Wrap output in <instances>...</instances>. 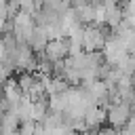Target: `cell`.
Masks as SVG:
<instances>
[{"mask_svg":"<svg viewBox=\"0 0 135 135\" xmlns=\"http://www.w3.org/2000/svg\"><path fill=\"white\" fill-rule=\"evenodd\" d=\"M36 129H38L36 120H23L19 124V135H36Z\"/></svg>","mask_w":135,"mask_h":135,"instance_id":"9","label":"cell"},{"mask_svg":"<svg viewBox=\"0 0 135 135\" xmlns=\"http://www.w3.org/2000/svg\"><path fill=\"white\" fill-rule=\"evenodd\" d=\"M105 120H108V108H105V105H91V108L84 112L86 131H97L99 127H103Z\"/></svg>","mask_w":135,"mask_h":135,"instance_id":"5","label":"cell"},{"mask_svg":"<svg viewBox=\"0 0 135 135\" xmlns=\"http://www.w3.org/2000/svg\"><path fill=\"white\" fill-rule=\"evenodd\" d=\"M15 4L19 6V11L30 13V15H34V17H36V13H38V8H40V0H15Z\"/></svg>","mask_w":135,"mask_h":135,"instance_id":"8","label":"cell"},{"mask_svg":"<svg viewBox=\"0 0 135 135\" xmlns=\"http://www.w3.org/2000/svg\"><path fill=\"white\" fill-rule=\"evenodd\" d=\"M93 135H118V129H114V127H99L97 131H93Z\"/></svg>","mask_w":135,"mask_h":135,"instance_id":"10","label":"cell"},{"mask_svg":"<svg viewBox=\"0 0 135 135\" xmlns=\"http://www.w3.org/2000/svg\"><path fill=\"white\" fill-rule=\"evenodd\" d=\"M11 21H13V30H11V34H13L19 42L30 44L32 34H34V30H36V17H34V15H30V13L19 11Z\"/></svg>","mask_w":135,"mask_h":135,"instance_id":"1","label":"cell"},{"mask_svg":"<svg viewBox=\"0 0 135 135\" xmlns=\"http://www.w3.org/2000/svg\"><path fill=\"white\" fill-rule=\"evenodd\" d=\"M70 51H72V42H70V36H61V38H53L49 40L46 49L42 51L44 57L51 61V63H57V61H65L70 57Z\"/></svg>","mask_w":135,"mask_h":135,"instance_id":"4","label":"cell"},{"mask_svg":"<svg viewBox=\"0 0 135 135\" xmlns=\"http://www.w3.org/2000/svg\"><path fill=\"white\" fill-rule=\"evenodd\" d=\"M61 2H63L65 6H72V2H74V0H61Z\"/></svg>","mask_w":135,"mask_h":135,"instance_id":"11","label":"cell"},{"mask_svg":"<svg viewBox=\"0 0 135 135\" xmlns=\"http://www.w3.org/2000/svg\"><path fill=\"white\" fill-rule=\"evenodd\" d=\"M19 124H21L19 116L13 114V112H6L2 122H0V135H17L19 133Z\"/></svg>","mask_w":135,"mask_h":135,"instance_id":"7","label":"cell"},{"mask_svg":"<svg viewBox=\"0 0 135 135\" xmlns=\"http://www.w3.org/2000/svg\"><path fill=\"white\" fill-rule=\"evenodd\" d=\"M110 2H122V0H110Z\"/></svg>","mask_w":135,"mask_h":135,"instance_id":"13","label":"cell"},{"mask_svg":"<svg viewBox=\"0 0 135 135\" xmlns=\"http://www.w3.org/2000/svg\"><path fill=\"white\" fill-rule=\"evenodd\" d=\"M131 114H133V105L129 101H124V99H116V101H112L108 105V122L114 129L127 127L129 120H131Z\"/></svg>","mask_w":135,"mask_h":135,"instance_id":"3","label":"cell"},{"mask_svg":"<svg viewBox=\"0 0 135 135\" xmlns=\"http://www.w3.org/2000/svg\"><path fill=\"white\" fill-rule=\"evenodd\" d=\"M4 114H6V112H4L2 108H0V122H2V118H4Z\"/></svg>","mask_w":135,"mask_h":135,"instance_id":"12","label":"cell"},{"mask_svg":"<svg viewBox=\"0 0 135 135\" xmlns=\"http://www.w3.org/2000/svg\"><path fill=\"white\" fill-rule=\"evenodd\" d=\"M103 57H105V63H110V65H114V68H118L131 53H129V49H127V44L112 32L110 36H108V40H105V46H103Z\"/></svg>","mask_w":135,"mask_h":135,"instance_id":"2","label":"cell"},{"mask_svg":"<svg viewBox=\"0 0 135 135\" xmlns=\"http://www.w3.org/2000/svg\"><path fill=\"white\" fill-rule=\"evenodd\" d=\"M103 8H105V25L110 30H116L120 23H122V4L120 2H110V0H103Z\"/></svg>","mask_w":135,"mask_h":135,"instance_id":"6","label":"cell"}]
</instances>
